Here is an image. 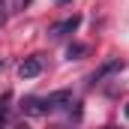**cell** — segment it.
<instances>
[{"instance_id": "obj_1", "label": "cell", "mask_w": 129, "mask_h": 129, "mask_svg": "<svg viewBox=\"0 0 129 129\" xmlns=\"http://www.w3.org/2000/svg\"><path fill=\"white\" fill-rule=\"evenodd\" d=\"M78 24H81V15H69V18H63L60 24L51 27V36L60 39V36H66V33H75V30H78Z\"/></svg>"}, {"instance_id": "obj_2", "label": "cell", "mask_w": 129, "mask_h": 129, "mask_svg": "<svg viewBox=\"0 0 129 129\" xmlns=\"http://www.w3.org/2000/svg\"><path fill=\"white\" fill-rule=\"evenodd\" d=\"M18 72H21V78H36V75L42 72V57H39V54L24 57V63L18 66Z\"/></svg>"}, {"instance_id": "obj_3", "label": "cell", "mask_w": 129, "mask_h": 129, "mask_svg": "<svg viewBox=\"0 0 129 129\" xmlns=\"http://www.w3.org/2000/svg\"><path fill=\"white\" fill-rule=\"evenodd\" d=\"M117 69H123V63H120V60H111V63H105V66H102L99 72H93V78H90V81H93V84H99V81H102L108 72H117Z\"/></svg>"}, {"instance_id": "obj_4", "label": "cell", "mask_w": 129, "mask_h": 129, "mask_svg": "<svg viewBox=\"0 0 129 129\" xmlns=\"http://www.w3.org/2000/svg\"><path fill=\"white\" fill-rule=\"evenodd\" d=\"M84 51H87L84 45H69V57H75V60H78V57H81Z\"/></svg>"}, {"instance_id": "obj_5", "label": "cell", "mask_w": 129, "mask_h": 129, "mask_svg": "<svg viewBox=\"0 0 129 129\" xmlns=\"http://www.w3.org/2000/svg\"><path fill=\"white\" fill-rule=\"evenodd\" d=\"M24 3L27 0H12V9H24Z\"/></svg>"}, {"instance_id": "obj_6", "label": "cell", "mask_w": 129, "mask_h": 129, "mask_svg": "<svg viewBox=\"0 0 129 129\" xmlns=\"http://www.w3.org/2000/svg\"><path fill=\"white\" fill-rule=\"evenodd\" d=\"M6 123V108H0V126Z\"/></svg>"}, {"instance_id": "obj_7", "label": "cell", "mask_w": 129, "mask_h": 129, "mask_svg": "<svg viewBox=\"0 0 129 129\" xmlns=\"http://www.w3.org/2000/svg\"><path fill=\"white\" fill-rule=\"evenodd\" d=\"M126 117H129V105H126Z\"/></svg>"}, {"instance_id": "obj_8", "label": "cell", "mask_w": 129, "mask_h": 129, "mask_svg": "<svg viewBox=\"0 0 129 129\" xmlns=\"http://www.w3.org/2000/svg\"><path fill=\"white\" fill-rule=\"evenodd\" d=\"M60 3H69V0H60Z\"/></svg>"}, {"instance_id": "obj_9", "label": "cell", "mask_w": 129, "mask_h": 129, "mask_svg": "<svg viewBox=\"0 0 129 129\" xmlns=\"http://www.w3.org/2000/svg\"><path fill=\"white\" fill-rule=\"evenodd\" d=\"M0 69H3V60H0Z\"/></svg>"}]
</instances>
